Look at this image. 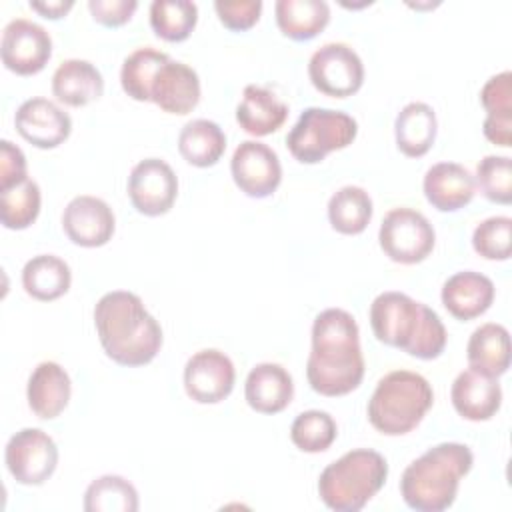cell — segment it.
<instances>
[{"label":"cell","instance_id":"1","mask_svg":"<svg viewBox=\"0 0 512 512\" xmlns=\"http://www.w3.org/2000/svg\"><path fill=\"white\" fill-rule=\"evenodd\" d=\"M306 378L322 396H344L364 378L360 330L354 316L342 308L322 310L312 324V348Z\"/></svg>","mask_w":512,"mask_h":512},{"label":"cell","instance_id":"2","mask_svg":"<svg viewBox=\"0 0 512 512\" xmlns=\"http://www.w3.org/2000/svg\"><path fill=\"white\" fill-rule=\"evenodd\" d=\"M94 326L108 358L120 366H144L162 348V328L142 298L128 290L106 292L94 306Z\"/></svg>","mask_w":512,"mask_h":512},{"label":"cell","instance_id":"3","mask_svg":"<svg viewBox=\"0 0 512 512\" xmlns=\"http://www.w3.org/2000/svg\"><path fill=\"white\" fill-rule=\"evenodd\" d=\"M370 326L382 344L420 360L438 358L448 340L436 310L396 290L382 292L372 300Z\"/></svg>","mask_w":512,"mask_h":512},{"label":"cell","instance_id":"4","mask_svg":"<svg viewBox=\"0 0 512 512\" xmlns=\"http://www.w3.org/2000/svg\"><path fill=\"white\" fill-rule=\"evenodd\" d=\"M472 464L474 454L466 444L440 442L428 448L402 472L400 496L404 504L416 512L448 510Z\"/></svg>","mask_w":512,"mask_h":512},{"label":"cell","instance_id":"5","mask_svg":"<svg viewBox=\"0 0 512 512\" xmlns=\"http://www.w3.org/2000/svg\"><path fill=\"white\" fill-rule=\"evenodd\" d=\"M388 478L386 458L370 448H354L330 462L318 478L320 500L336 512L362 510Z\"/></svg>","mask_w":512,"mask_h":512},{"label":"cell","instance_id":"6","mask_svg":"<svg viewBox=\"0 0 512 512\" xmlns=\"http://www.w3.org/2000/svg\"><path fill=\"white\" fill-rule=\"evenodd\" d=\"M432 402V386L422 374L392 370L378 380L368 400V420L386 436H402L422 422Z\"/></svg>","mask_w":512,"mask_h":512},{"label":"cell","instance_id":"7","mask_svg":"<svg viewBox=\"0 0 512 512\" xmlns=\"http://www.w3.org/2000/svg\"><path fill=\"white\" fill-rule=\"evenodd\" d=\"M358 134L356 120L332 108H306L286 136L290 154L302 164H318L330 152L342 150L354 142Z\"/></svg>","mask_w":512,"mask_h":512},{"label":"cell","instance_id":"8","mask_svg":"<svg viewBox=\"0 0 512 512\" xmlns=\"http://www.w3.org/2000/svg\"><path fill=\"white\" fill-rule=\"evenodd\" d=\"M378 242L392 262L418 264L434 250L436 232L422 212L398 206L388 210L382 218Z\"/></svg>","mask_w":512,"mask_h":512},{"label":"cell","instance_id":"9","mask_svg":"<svg viewBox=\"0 0 512 512\" xmlns=\"http://www.w3.org/2000/svg\"><path fill=\"white\" fill-rule=\"evenodd\" d=\"M308 76L318 92L332 98H348L362 88L364 64L352 46L328 42L310 56Z\"/></svg>","mask_w":512,"mask_h":512},{"label":"cell","instance_id":"10","mask_svg":"<svg viewBox=\"0 0 512 512\" xmlns=\"http://www.w3.org/2000/svg\"><path fill=\"white\" fill-rule=\"evenodd\" d=\"M4 462L18 484L40 486L58 466V446L48 432L22 428L6 442Z\"/></svg>","mask_w":512,"mask_h":512},{"label":"cell","instance_id":"11","mask_svg":"<svg viewBox=\"0 0 512 512\" xmlns=\"http://www.w3.org/2000/svg\"><path fill=\"white\" fill-rule=\"evenodd\" d=\"M2 64L20 76L38 74L52 56L50 32L28 18H14L2 30Z\"/></svg>","mask_w":512,"mask_h":512},{"label":"cell","instance_id":"12","mask_svg":"<svg viewBox=\"0 0 512 512\" xmlns=\"http://www.w3.org/2000/svg\"><path fill=\"white\" fill-rule=\"evenodd\" d=\"M178 196V178L162 158H144L130 170L128 198L144 216L166 214Z\"/></svg>","mask_w":512,"mask_h":512},{"label":"cell","instance_id":"13","mask_svg":"<svg viewBox=\"0 0 512 512\" xmlns=\"http://www.w3.org/2000/svg\"><path fill=\"white\" fill-rule=\"evenodd\" d=\"M230 172L234 184L250 198H266L282 182V164L278 154L264 142L244 140L236 146Z\"/></svg>","mask_w":512,"mask_h":512},{"label":"cell","instance_id":"14","mask_svg":"<svg viewBox=\"0 0 512 512\" xmlns=\"http://www.w3.org/2000/svg\"><path fill=\"white\" fill-rule=\"evenodd\" d=\"M236 380L232 360L216 348L194 352L184 366V390L198 404H218L230 396Z\"/></svg>","mask_w":512,"mask_h":512},{"label":"cell","instance_id":"15","mask_svg":"<svg viewBox=\"0 0 512 512\" xmlns=\"http://www.w3.org/2000/svg\"><path fill=\"white\" fill-rule=\"evenodd\" d=\"M64 234L82 248H98L110 242L116 218L106 200L90 194L74 196L62 212Z\"/></svg>","mask_w":512,"mask_h":512},{"label":"cell","instance_id":"16","mask_svg":"<svg viewBox=\"0 0 512 512\" xmlns=\"http://www.w3.org/2000/svg\"><path fill=\"white\" fill-rule=\"evenodd\" d=\"M16 132L36 148L60 146L72 132V118L48 98H28L14 114Z\"/></svg>","mask_w":512,"mask_h":512},{"label":"cell","instance_id":"17","mask_svg":"<svg viewBox=\"0 0 512 512\" xmlns=\"http://www.w3.org/2000/svg\"><path fill=\"white\" fill-rule=\"evenodd\" d=\"M150 102L168 114L184 116L200 102V78L196 70L180 60L160 66L150 88Z\"/></svg>","mask_w":512,"mask_h":512},{"label":"cell","instance_id":"18","mask_svg":"<svg viewBox=\"0 0 512 512\" xmlns=\"http://www.w3.org/2000/svg\"><path fill=\"white\" fill-rule=\"evenodd\" d=\"M450 400L462 418L470 422H484L500 410L502 388L498 378L468 368L454 378Z\"/></svg>","mask_w":512,"mask_h":512},{"label":"cell","instance_id":"19","mask_svg":"<svg viewBox=\"0 0 512 512\" xmlns=\"http://www.w3.org/2000/svg\"><path fill=\"white\" fill-rule=\"evenodd\" d=\"M426 200L440 212H456L476 194L474 176L458 162L432 164L422 180Z\"/></svg>","mask_w":512,"mask_h":512},{"label":"cell","instance_id":"20","mask_svg":"<svg viewBox=\"0 0 512 512\" xmlns=\"http://www.w3.org/2000/svg\"><path fill=\"white\" fill-rule=\"evenodd\" d=\"M494 294V282L486 274L462 270L444 282L440 298L448 314L466 322L482 316L492 306Z\"/></svg>","mask_w":512,"mask_h":512},{"label":"cell","instance_id":"21","mask_svg":"<svg viewBox=\"0 0 512 512\" xmlns=\"http://www.w3.org/2000/svg\"><path fill=\"white\" fill-rule=\"evenodd\" d=\"M244 396L248 406L260 414L282 412L294 396L292 376L282 364L260 362L246 376Z\"/></svg>","mask_w":512,"mask_h":512},{"label":"cell","instance_id":"22","mask_svg":"<svg viewBox=\"0 0 512 512\" xmlns=\"http://www.w3.org/2000/svg\"><path fill=\"white\" fill-rule=\"evenodd\" d=\"M72 394V382L68 372L54 360L40 362L26 386V398L30 410L42 418L52 420L64 412Z\"/></svg>","mask_w":512,"mask_h":512},{"label":"cell","instance_id":"23","mask_svg":"<svg viewBox=\"0 0 512 512\" xmlns=\"http://www.w3.org/2000/svg\"><path fill=\"white\" fill-rule=\"evenodd\" d=\"M102 92L104 78L100 70L88 60L68 58L52 74V94L66 106H86L98 100Z\"/></svg>","mask_w":512,"mask_h":512},{"label":"cell","instance_id":"24","mask_svg":"<svg viewBox=\"0 0 512 512\" xmlns=\"http://www.w3.org/2000/svg\"><path fill=\"white\" fill-rule=\"evenodd\" d=\"M288 118V106L268 88L248 84L236 106V122L252 136H268L282 128Z\"/></svg>","mask_w":512,"mask_h":512},{"label":"cell","instance_id":"25","mask_svg":"<svg viewBox=\"0 0 512 512\" xmlns=\"http://www.w3.org/2000/svg\"><path fill=\"white\" fill-rule=\"evenodd\" d=\"M466 358L472 370L498 378L510 368V334L498 322L480 324L468 338Z\"/></svg>","mask_w":512,"mask_h":512},{"label":"cell","instance_id":"26","mask_svg":"<svg viewBox=\"0 0 512 512\" xmlns=\"http://www.w3.org/2000/svg\"><path fill=\"white\" fill-rule=\"evenodd\" d=\"M438 120L432 106L426 102H408L394 120L396 146L404 156H424L436 140Z\"/></svg>","mask_w":512,"mask_h":512},{"label":"cell","instance_id":"27","mask_svg":"<svg viewBox=\"0 0 512 512\" xmlns=\"http://www.w3.org/2000/svg\"><path fill=\"white\" fill-rule=\"evenodd\" d=\"M70 266L56 254L32 256L22 268V286L28 296L40 302H52L70 290Z\"/></svg>","mask_w":512,"mask_h":512},{"label":"cell","instance_id":"28","mask_svg":"<svg viewBox=\"0 0 512 512\" xmlns=\"http://www.w3.org/2000/svg\"><path fill=\"white\" fill-rule=\"evenodd\" d=\"M178 150L188 164L208 168L222 158L226 150V134L216 122L196 118L182 126L178 134Z\"/></svg>","mask_w":512,"mask_h":512},{"label":"cell","instance_id":"29","mask_svg":"<svg viewBox=\"0 0 512 512\" xmlns=\"http://www.w3.org/2000/svg\"><path fill=\"white\" fill-rule=\"evenodd\" d=\"M274 14L280 32L292 40H310L330 22V6L324 0H278Z\"/></svg>","mask_w":512,"mask_h":512},{"label":"cell","instance_id":"30","mask_svg":"<svg viewBox=\"0 0 512 512\" xmlns=\"http://www.w3.org/2000/svg\"><path fill=\"white\" fill-rule=\"evenodd\" d=\"M372 198L362 186H342L328 200L330 226L346 236L366 230L372 220Z\"/></svg>","mask_w":512,"mask_h":512},{"label":"cell","instance_id":"31","mask_svg":"<svg viewBox=\"0 0 512 512\" xmlns=\"http://www.w3.org/2000/svg\"><path fill=\"white\" fill-rule=\"evenodd\" d=\"M138 506V490L118 474H104L92 480L84 492L86 512H136Z\"/></svg>","mask_w":512,"mask_h":512},{"label":"cell","instance_id":"32","mask_svg":"<svg viewBox=\"0 0 512 512\" xmlns=\"http://www.w3.org/2000/svg\"><path fill=\"white\" fill-rule=\"evenodd\" d=\"M168 60H170V56L166 52H160L152 46L136 48L122 62V68H120L122 90L132 100L148 102L154 76L160 70V66Z\"/></svg>","mask_w":512,"mask_h":512},{"label":"cell","instance_id":"33","mask_svg":"<svg viewBox=\"0 0 512 512\" xmlns=\"http://www.w3.org/2000/svg\"><path fill=\"white\" fill-rule=\"evenodd\" d=\"M198 22V6L190 0H154L150 4V26L166 42L186 40Z\"/></svg>","mask_w":512,"mask_h":512},{"label":"cell","instance_id":"34","mask_svg":"<svg viewBox=\"0 0 512 512\" xmlns=\"http://www.w3.org/2000/svg\"><path fill=\"white\" fill-rule=\"evenodd\" d=\"M42 194L36 180L26 178L22 184H16L0 192V220L8 230H24L40 214Z\"/></svg>","mask_w":512,"mask_h":512},{"label":"cell","instance_id":"35","mask_svg":"<svg viewBox=\"0 0 512 512\" xmlns=\"http://www.w3.org/2000/svg\"><path fill=\"white\" fill-rule=\"evenodd\" d=\"M338 426L334 418L324 410L300 412L290 426L292 444L308 454L324 452L336 440Z\"/></svg>","mask_w":512,"mask_h":512},{"label":"cell","instance_id":"36","mask_svg":"<svg viewBox=\"0 0 512 512\" xmlns=\"http://www.w3.org/2000/svg\"><path fill=\"white\" fill-rule=\"evenodd\" d=\"M480 192L496 204L512 202V160L508 156L488 154L476 166V182Z\"/></svg>","mask_w":512,"mask_h":512},{"label":"cell","instance_id":"37","mask_svg":"<svg viewBox=\"0 0 512 512\" xmlns=\"http://www.w3.org/2000/svg\"><path fill=\"white\" fill-rule=\"evenodd\" d=\"M472 248L486 260H508L512 250V218L490 216L472 232Z\"/></svg>","mask_w":512,"mask_h":512},{"label":"cell","instance_id":"38","mask_svg":"<svg viewBox=\"0 0 512 512\" xmlns=\"http://www.w3.org/2000/svg\"><path fill=\"white\" fill-rule=\"evenodd\" d=\"M486 118H512V72L504 70L486 80L480 90Z\"/></svg>","mask_w":512,"mask_h":512},{"label":"cell","instance_id":"39","mask_svg":"<svg viewBox=\"0 0 512 512\" xmlns=\"http://www.w3.org/2000/svg\"><path fill=\"white\" fill-rule=\"evenodd\" d=\"M214 10L218 20L230 30H248L252 28L262 12V0H216Z\"/></svg>","mask_w":512,"mask_h":512},{"label":"cell","instance_id":"40","mask_svg":"<svg viewBox=\"0 0 512 512\" xmlns=\"http://www.w3.org/2000/svg\"><path fill=\"white\" fill-rule=\"evenodd\" d=\"M28 178V166L24 152L10 140L0 142V192L16 184H22Z\"/></svg>","mask_w":512,"mask_h":512},{"label":"cell","instance_id":"41","mask_svg":"<svg viewBox=\"0 0 512 512\" xmlns=\"http://www.w3.org/2000/svg\"><path fill=\"white\" fill-rule=\"evenodd\" d=\"M136 0H88V10L92 18L108 28L126 24L136 12Z\"/></svg>","mask_w":512,"mask_h":512},{"label":"cell","instance_id":"42","mask_svg":"<svg viewBox=\"0 0 512 512\" xmlns=\"http://www.w3.org/2000/svg\"><path fill=\"white\" fill-rule=\"evenodd\" d=\"M484 136L502 148L512 146V118H484Z\"/></svg>","mask_w":512,"mask_h":512},{"label":"cell","instance_id":"43","mask_svg":"<svg viewBox=\"0 0 512 512\" xmlns=\"http://www.w3.org/2000/svg\"><path fill=\"white\" fill-rule=\"evenodd\" d=\"M74 6L72 0H50V2H30V8L36 10L38 14H42L44 18L50 20H58L62 16H66L70 12V8Z\"/></svg>","mask_w":512,"mask_h":512}]
</instances>
